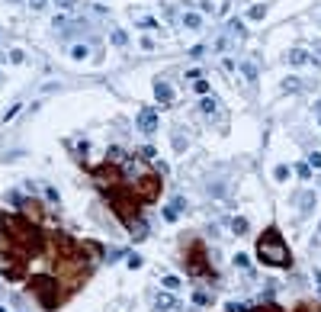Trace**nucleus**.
I'll use <instances>...</instances> for the list:
<instances>
[{
    "label": "nucleus",
    "instance_id": "nucleus-27",
    "mask_svg": "<svg viewBox=\"0 0 321 312\" xmlns=\"http://www.w3.org/2000/svg\"><path fill=\"white\" fill-rule=\"evenodd\" d=\"M10 62H13V64H23L26 62V52H23V48H13V52H10Z\"/></svg>",
    "mask_w": 321,
    "mask_h": 312
},
{
    "label": "nucleus",
    "instance_id": "nucleus-13",
    "mask_svg": "<svg viewBox=\"0 0 321 312\" xmlns=\"http://www.w3.org/2000/svg\"><path fill=\"white\" fill-rule=\"evenodd\" d=\"M228 36H238V39H244V36H247L244 23H241V20H228Z\"/></svg>",
    "mask_w": 321,
    "mask_h": 312
},
{
    "label": "nucleus",
    "instance_id": "nucleus-37",
    "mask_svg": "<svg viewBox=\"0 0 321 312\" xmlns=\"http://www.w3.org/2000/svg\"><path fill=\"white\" fill-rule=\"evenodd\" d=\"M164 219H167V222H177V219H180V212H177L174 206H167V209H164Z\"/></svg>",
    "mask_w": 321,
    "mask_h": 312
},
{
    "label": "nucleus",
    "instance_id": "nucleus-26",
    "mask_svg": "<svg viewBox=\"0 0 321 312\" xmlns=\"http://www.w3.org/2000/svg\"><path fill=\"white\" fill-rule=\"evenodd\" d=\"M296 174L302 180H308V177H312V164H296Z\"/></svg>",
    "mask_w": 321,
    "mask_h": 312
},
{
    "label": "nucleus",
    "instance_id": "nucleus-10",
    "mask_svg": "<svg viewBox=\"0 0 321 312\" xmlns=\"http://www.w3.org/2000/svg\"><path fill=\"white\" fill-rule=\"evenodd\" d=\"M180 26H186V29H202V13H193V10H186V13L180 16Z\"/></svg>",
    "mask_w": 321,
    "mask_h": 312
},
{
    "label": "nucleus",
    "instance_id": "nucleus-14",
    "mask_svg": "<svg viewBox=\"0 0 321 312\" xmlns=\"http://www.w3.org/2000/svg\"><path fill=\"white\" fill-rule=\"evenodd\" d=\"M238 68H241V74H244V78L251 81V84H254V81H257V64H254V62H241V64H238Z\"/></svg>",
    "mask_w": 321,
    "mask_h": 312
},
{
    "label": "nucleus",
    "instance_id": "nucleus-31",
    "mask_svg": "<svg viewBox=\"0 0 321 312\" xmlns=\"http://www.w3.org/2000/svg\"><path fill=\"white\" fill-rule=\"evenodd\" d=\"M273 177L280 180V184H283V180L289 177V167H286V164H280V167H276V171H273Z\"/></svg>",
    "mask_w": 321,
    "mask_h": 312
},
{
    "label": "nucleus",
    "instance_id": "nucleus-44",
    "mask_svg": "<svg viewBox=\"0 0 321 312\" xmlns=\"http://www.w3.org/2000/svg\"><path fill=\"white\" fill-rule=\"evenodd\" d=\"M312 62H315V64H321V48H318V55H312Z\"/></svg>",
    "mask_w": 321,
    "mask_h": 312
},
{
    "label": "nucleus",
    "instance_id": "nucleus-25",
    "mask_svg": "<svg viewBox=\"0 0 321 312\" xmlns=\"http://www.w3.org/2000/svg\"><path fill=\"white\" fill-rule=\"evenodd\" d=\"M193 87H196V94H202V97L209 94V81L206 78H196V81H193Z\"/></svg>",
    "mask_w": 321,
    "mask_h": 312
},
{
    "label": "nucleus",
    "instance_id": "nucleus-1",
    "mask_svg": "<svg viewBox=\"0 0 321 312\" xmlns=\"http://www.w3.org/2000/svg\"><path fill=\"white\" fill-rule=\"evenodd\" d=\"M257 258L263 261V264H270V267H289L292 264L289 248H286L283 235H280V229H276V226H270L267 232L257 238Z\"/></svg>",
    "mask_w": 321,
    "mask_h": 312
},
{
    "label": "nucleus",
    "instance_id": "nucleus-30",
    "mask_svg": "<svg viewBox=\"0 0 321 312\" xmlns=\"http://www.w3.org/2000/svg\"><path fill=\"white\" fill-rule=\"evenodd\" d=\"M235 267L247 270V267H251V258H247V254H235Z\"/></svg>",
    "mask_w": 321,
    "mask_h": 312
},
{
    "label": "nucleus",
    "instance_id": "nucleus-43",
    "mask_svg": "<svg viewBox=\"0 0 321 312\" xmlns=\"http://www.w3.org/2000/svg\"><path fill=\"white\" fill-rule=\"evenodd\" d=\"M315 116H318V123H321V100H315Z\"/></svg>",
    "mask_w": 321,
    "mask_h": 312
},
{
    "label": "nucleus",
    "instance_id": "nucleus-35",
    "mask_svg": "<svg viewBox=\"0 0 321 312\" xmlns=\"http://www.w3.org/2000/svg\"><path fill=\"white\" fill-rule=\"evenodd\" d=\"M119 258H125V251H122V248H113V251L106 254V261H109V264H113V261H119Z\"/></svg>",
    "mask_w": 321,
    "mask_h": 312
},
{
    "label": "nucleus",
    "instance_id": "nucleus-39",
    "mask_svg": "<svg viewBox=\"0 0 321 312\" xmlns=\"http://www.w3.org/2000/svg\"><path fill=\"white\" fill-rule=\"evenodd\" d=\"M26 3H29V7L39 13V10H45V3H48V0H26Z\"/></svg>",
    "mask_w": 321,
    "mask_h": 312
},
{
    "label": "nucleus",
    "instance_id": "nucleus-12",
    "mask_svg": "<svg viewBox=\"0 0 321 312\" xmlns=\"http://www.w3.org/2000/svg\"><path fill=\"white\" fill-rule=\"evenodd\" d=\"M129 229H132V238H135V242L148 238V226L141 222V219H132V222H129Z\"/></svg>",
    "mask_w": 321,
    "mask_h": 312
},
{
    "label": "nucleus",
    "instance_id": "nucleus-20",
    "mask_svg": "<svg viewBox=\"0 0 321 312\" xmlns=\"http://www.w3.org/2000/svg\"><path fill=\"white\" fill-rule=\"evenodd\" d=\"M106 161H113V164H122V161H125V151H122V148H116V145H113V148L106 151Z\"/></svg>",
    "mask_w": 321,
    "mask_h": 312
},
{
    "label": "nucleus",
    "instance_id": "nucleus-28",
    "mask_svg": "<svg viewBox=\"0 0 321 312\" xmlns=\"http://www.w3.org/2000/svg\"><path fill=\"white\" fill-rule=\"evenodd\" d=\"M45 200H48V203H58V200H61L58 187H45Z\"/></svg>",
    "mask_w": 321,
    "mask_h": 312
},
{
    "label": "nucleus",
    "instance_id": "nucleus-4",
    "mask_svg": "<svg viewBox=\"0 0 321 312\" xmlns=\"http://www.w3.org/2000/svg\"><path fill=\"white\" fill-rule=\"evenodd\" d=\"M0 273H3L7 280H23V264H20V258L0 251Z\"/></svg>",
    "mask_w": 321,
    "mask_h": 312
},
{
    "label": "nucleus",
    "instance_id": "nucleus-9",
    "mask_svg": "<svg viewBox=\"0 0 321 312\" xmlns=\"http://www.w3.org/2000/svg\"><path fill=\"white\" fill-rule=\"evenodd\" d=\"M170 309H177V299L170 296V290H167V293H158V299H154V312H170Z\"/></svg>",
    "mask_w": 321,
    "mask_h": 312
},
{
    "label": "nucleus",
    "instance_id": "nucleus-34",
    "mask_svg": "<svg viewBox=\"0 0 321 312\" xmlns=\"http://www.w3.org/2000/svg\"><path fill=\"white\" fill-rule=\"evenodd\" d=\"M170 206H174L177 212H183V209H186V200H183V196H174V200H170Z\"/></svg>",
    "mask_w": 321,
    "mask_h": 312
},
{
    "label": "nucleus",
    "instance_id": "nucleus-17",
    "mask_svg": "<svg viewBox=\"0 0 321 312\" xmlns=\"http://www.w3.org/2000/svg\"><path fill=\"white\" fill-rule=\"evenodd\" d=\"M87 55H90V48H87V45H80V42H77V45H71V58H74V62H84Z\"/></svg>",
    "mask_w": 321,
    "mask_h": 312
},
{
    "label": "nucleus",
    "instance_id": "nucleus-32",
    "mask_svg": "<svg viewBox=\"0 0 321 312\" xmlns=\"http://www.w3.org/2000/svg\"><path fill=\"white\" fill-rule=\"evenodd\" d=\"M20 109H23V103H13V106H10L7 113H3V123H10V119H13L16 113H20Z\"/></svg>",
    "mask_w": 321,
    "mask_h": 312
},
{
    "label": "nucleus",
    "instance_id": "nucleus-48",
    "mask_svg": "<svg viewBox=\"0 0 321 312\" xmlns=\"http://www.w3.org/2000/svg\"><path fill=\"white\" fill-rule=\"evenodd\" d=\"M0 235H3V232H0Z\"/></svg>",
    "mask_w": 321,
    "mask_h": 312
},
{
    "label": "nucleus",
    "instance_id": "nucleus-46",
    "mask_svg": "<svg viewBox=\"0 0 321 312\" xmlns=\"http://www.w3.org/2000/svg\"><path fill=\"white\" fill-rule=\"evenodd\" d=\"M0 312H10V309H7V306H0Z\"/></svg>",
    "mask_w": 321,
    "mask_h": 312
},
{
    "label": "nucleus",
    "instance_id": "nucleus-2",
    "mask_svg": "<svg viewBox=\"0 0 321 312\" xmlns=\"http://www.w3.org/2000/svg\"><path fill=\"white\" fill-rule=\"evenodd\" d=\"M29 287H32V293L39 296V303H42V309H45V312H55V309H58L61 293H58V280H55V277L39 273V277H32V280H29Z\"/></svg>",
    "mask_w": 321,
    "mask_h": 312
},
{
    "label": "nucleus",
    "instance_id": "nucleus-36",
    "mask_svg": "<svg viewBox=\"0 0 321 312\" xmlns=\"http://www.w3.org/2000/svg\"><path fill=\"white\" fill-rule=\"evenodd\" d=\"M138 155H141V158H148V161H154V158H158V151H154V148H151V145H145V148L138 151Z\"/></svg>",
    "mask_w": 321,
    "mask_h": 312
},
{
    "label": "nucleus",
    "instance_id": "nucleus-15",
    "mask_svg": "<svg viewBox=\"0 0 321 312\" xmlns=\"http://www.w3.org/2000/svg\"><path fill=\"white\" fill-rule=\"evenodd\" d=\"M109 42L122 48V45H129V36H125V29H113V32H109Z\"/></svg>",
    "mask_w": 321,
    "mask_h": 312
},
{
    "label": "nucleus",
    "instance_id": "nucleus-5",
    "mask_svg": "<svg viewBox=\"0 0 321 312\" xmlns=\"http://www.w3.org/2000/svg\"><path fill=\"white\" fill-rule=\"evenodd\" d=\"M135 125H138V129H141L145 135L158 132V125H160V119H158V109H151V106H141V109H138V116H135Z\"/></svg>",
    "mask_w": 321,
    "mask_h": 312
},
{
    "label": "nucleus",
    "instance_id": "nucleus-29",
    "mask_svg": "<svg viewBox=\"0 0 321 312\" xmlns=\"http://www.w3.org/2000/svg\"><path fill=\"white\" fill-rule=\"evenodd\" d=\"M125 264H129V267H132V270H138V267L145 264V261L138 258V254H125Z\"/></svg>",
    "mask_w": 321,
    "mask_h": 312
},
{
    "label": "nucleus",
    "instance_id": "nucleus-21",
    "mask_svg": "<svg viewBox=\"0 0 321 312\" xmlns=\"http://www.w3.org/2000/svg\"><path fill=\"white\" fill-rule=\"evenodd\" d=\"M247 16H251V20H263V16H267V7H263V3H254V7L247 10Z\"/></svg>",
    "mask_w": 321,
    "mask_h": 312
},
{
    "label": "nucleus",
    "instance_id": "nucleus-3",
    "mask_svg": "<svg viewBox=\"0 0 321 312\" xmlns=\"http://www.w3.org/2000/svg\"><path fill=\"white\" fill-rule=\"evenodd\" d=\"M158 193H160V177L145 174V177L135 180V196H138V200H154Z\"/></svg>",
    "mask_w": 321,
    "mask_h": 312
},
{
    "label": "nucleus",
    "instance_id": "nucleus-16",
    "mask_svg": "<svg viewBox=\"0 0 321 312\" xmlns=\"http://www.w3.org/2000/svg\"><path fill=\"white\" fill-rule=\"evenodd\" d=\"M199 109H202V113H209V116H212L215 109H219V100H215V97H202V103H199Z\"/></svg>",
    "mask_w": 321,
    "mask_h": 312
},
{
    "label": "nucleus",
    "instance_id": "nucleus-42",
    "mask_svg": "<svg viewBox=\"0 0 321 312\" xmlns=\"http://www.w3.org/2000/svg\"><path fill=\"white\" fill-rule=\"evenodd\" d=\"M247 312H280V306H267V309H247Z\"/></svg>",
    "mask_w": 321,
    "mask_h": 312
},
{
    "label": "nucleus",
    "instance_id": "nucleus-33",
    "mask_svg": "<svg viewBox=\"0 0 321 312\" xmlns=\"http://www.w3.org/2000/svg\"><path fill=\"white\" fill-rule=\"evenodd\" d=\"M212 48L215 52H225V48H228V36H219V39L212 42Z\"/></svg>",
    "mask_w": 321,
    "mask_h": 312
},
{
    "label": "nucleus",
    "instance_id": "nucleus-18",
    "mask_svg": "<svg viewBox=\"0 0 321 312\" xmlns=\"http://www.w3.org/2000/svg\"><path fill=\"white\" fill-rule=\"evenodd\" d=\"M231 232H235V235H247V219L244 216L231 219Z\"/></svg>",
    "mask_w": 321,
    "mask_h": 312
},
{
    "label": "nucleus",
    "instance_id": "nucleus-49",
    "mask_svg": "<svg viewBox=\"0 0 321 312\" xmlns=\"http://www.w3.org/2000/svg\"><path fill=\"white\" fill-rule=\"evenodd\" d=\"M318 229H321V226H318Z\"/></svg>",
    "mask_w": 321,
    "mask_h": 312
},
{
    "label": "nucleus",
    "instance_id": "nucleus-11",
    "mask_svg": "<svg viewBox=\"0 0 321 312\" xmlns=\"http://www.w3.org/2000/svg\"><path fill=\"white\" fill-rule=\"evenodd\" d=\"M296 203H299V212H302V216H308V212H312V206H315V193H312V190L299 193V196H296Z\"/></svg>",
    "mask_w": 321,
    "mask_h": 312
},
{
    "label": "nucleus",
    "instance_id": "nucleus-6",
    "mask_svg": "<svg viewBox=\"0 0 321 312\" xmlns=\"http://www.w3.org/2000/svg\"><path fill=\"white\" fill-rule=\"evenodd\" d=\"M154 97H158L160 106H170V103H174V87H170L167 81H154Z\"/></svg>",
    "mask_w": 321,
    "mask_h": 312
},
{
    "label": "nucleus",
    "instance_id": "nucleus-23",
    "mask_svg": "<svg viewBox=\"0 0 321 312\" xmlns=\"http://www.w3.org/2000/svg\"><path fill=\"white\" fill-rule=\"evenodd\" d=\"M138 26H141V29H158V20H154V16H141V20H138Z\"/></svg>",
    "mask_w": 321,
    "mask_h": 312
},
{
    "label": "nucleus",
    "instance_id": "nucleus-45",
    "mask_svg": "<svg viewBox=\"0 0 321 312\" xmlns=\"http://www.w3.org/2000/svg\"><path fill=\"white\" fill-rule=\"evenodd\" d=\"M296 312H312V309H308V306H299V309Z\"/></svg>",
    "mask_w": 321,
    "mask_h": 312
},
{
    "label": "nucleus",
    "instance_id": "nucleus-19",
    "mask_svg": "<svg viewBox=\"0 0 321 312\" xmlns=\"http://www.w3.org/2000/svg\"><path fill=\"white\" fill-rule=\"evenodd\" d=\"M283 90H286V94H299V90H302V81H299V78H286Z\"/></svg>",
    "mask_w": 321,
    "mask_h": 312
},
{
    "label": "nucleus",
    "instance_id": "nucleus-41",
    "mask_svg": "<svg viewBox=\"0 0 321 312\" xmlns=\"http://www.w3.org/2000/svg\"><path fill=\"white\" fill-rule=\"evenodd\" d=\"M202 52H206V45H193V48H190V55H193V58H199Z\"/></svg>",
    "mask_w": 321,
    "mask_h": 312
},
{
    "label": "nucleus",
    "instance_id": "nucleus-47",
    "mask_svg": "<svg viewBox=\"0 0 321 312\" xmlns=\"http://www.w3.org/2000/svg\"><path fill=\"white\" fill-rule=\"evenodd\" d=\"M10 3H16V0H10Z\"/></svg>",
    "mask_w": 321,
    "mask_h": 312
},
{
    "label": "nucleus",
    "instance_id": "nucleus-40",
    "mask_svg": "<svg viewBox=\"0 0 321 312\" xmlns=\"http://www.w3.org/2000/svg\"><path fill=\"white\" fill-rule=\"evenodd\" d=\"M174 148H177V151H183V148H186V142H183V135H180V132L174 135Z\"/></svg>",
    "mask_w": 321,
    "mask_h": 312
},
{
    "label": "nucleus",
    "instance_id": "nucleus-8",
    "mask_svg": "<svg viewBox=\"0 0 321 312\" xmlns=\"http://www.w3.org/2000/svg\"><path fill=\"white\" fill-rule=\"evenodd\" d=\"M212 267L202 264V248L199 245H193V258H190V273H209Z\"/></svg>",
    "mask_w": 321,
    "mask_h": 312
},
{
    "label": "nucleus",
    "instance_id": "nucleus-38",
    "mask_svg": "<svg viewBox=\"0 0 321 312\" xmlns=\"http://www.w3.org/2000/svg\"><path fill=\"white\" fill-rule=\"evenodd\" d=\"M308 164H312V167H321V151H312V155H308Z\"/></svg>",
    "mask_w": 321,
    "mask_h": 312
},
{
    "label": "nucleus",
    "instance_id": "nucleus-7",
    "mask_svg": "<svg viewBox=\"0 0 321 312\" xmlns=\"http://www.w3.org/2000/svg\"><path fill=\"white\" fill-rule=\"evenodd\" d=\"M286 62H289L292 68H302V64L312 62V55H308L305 48H289V52H286Z\"/></svg>",
    "mask_w": 321,
    "mask_h": 312
},
{
    "label": "nucleus",
    "instance_id": "nucleus-22",
    "mask_svg": "<svg viewBox=\"0 0 321 312\" xmlns=\"http://www.w3.org/2000/svg\"><path fill=\"white\" fill-rule=\"evenodd\" d=\"M160 283H164V290H170V293H174V290H180V277H174V273H167Z\"/></svg>",
    "mask_w": 321,
    "mask_h": 312
},
{
    "label": "nucleus",
    "instance_id": "nucleus-24",
    "mask_svg": "<svg viewBox=\"0 0 321 312\" xmlns=\"http://www.w3.org/2000/svg\"><path fill=\"white\" fill-rule=\"evenodd\" d=\"M193 303H196V306H209L212 299H209V293H202V290H196V293H193Z\"/></svg>",
    "mask_w": 321,
    "mask_h": 312
}]
</instances>
